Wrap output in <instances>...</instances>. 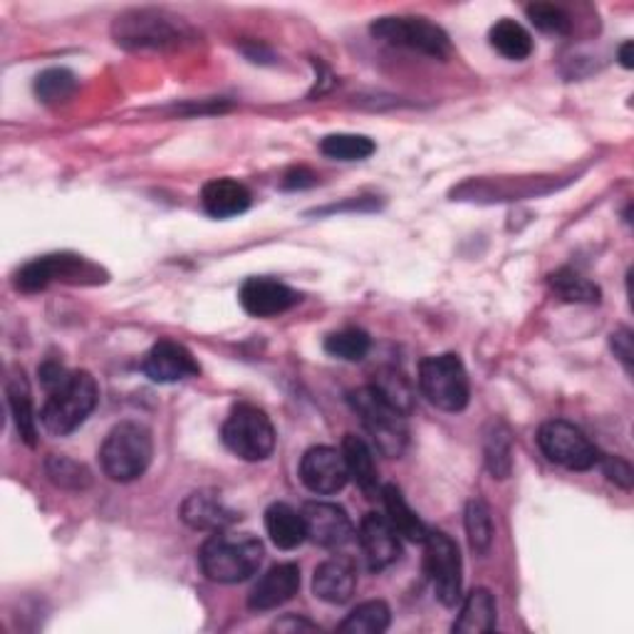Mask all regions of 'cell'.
Here are the masks:
<instances>
[{"label":"cell","mask_w":634,"mask_h":634,"mask_svg":"<svg viewBox=\"0 0 634 634\" xmlns=\"http://www.w3.org/2000/svg\"><path fill=\"white\" fill-rule=\"evenodd\" d=\"M485 467L493 473V479H509L513 471V443L509 429L503 425H493L485 434Z\"/></svg>","instance_id":"obj_32"},{"label":"cell","mask_w":634,"mask_h":634,"mask_svg":"<svg viewBox=\"0 0 634 634\" xmlns=\"http://www.w3.org/2000/svg\"><path fill=\"white\" fill-rule=\"evenodd\" d=\"M154 457L152 431L140 421H122L114 427L100 449V463L104 476L112 481L130 483L150 469Z\"/></svg>","instance_id":"obj_3"},{"label":"cell","mask_w":634,"mask_h":634,"mask_svg":"<svg viewBox=\"0 0 634 634\" xmlns=\"http://www.w3.org/2000/svg\"><path fill=\"white\" fill-rule=\"evenodd\" d=\"M142 372L156 385H174L182 379L196 377L201 367L196 357L186 350L184 345L174 340H158L142 362Z\"/></svg>","instance_id":"obj_14"},{"label":"cell","mask_w":634,"mask_h":634,"mask_svg":"<svg viewBox=\"0 0 634 634\" xmlns=\"http://www.w3.org/2000/svg\"><path fill=\"white\" fill-rule=\"evenodd\" d=\"M419 389L431 405L441 411H463L469 407L471 387L469 375L461 357L447 352L421 359L419 365Z\"/></svg>","instance_id":"obj_6"},{"label":"cell","mask_w":634,"mask_h":634,"mask_svg":"<svg viewBox=\"0 0 634 634\" xmlns=\"http://www.w3.org/2000/svg\"><path fill=\"white\" fill-rule=\"evenodd\" d=\"M250 201L253 196L248 186H243L236 178H214L201 192V204H204L206 214L214 218H234L246 214Z\"/></svg>","instance_id":"obj_20"},{"label":"cell","mask_w":634,"mask_h":634,"mask_svg":"<svg viewBox=\"0 0 634 634\" xmlns=\"http://www.w3.org/2000/svg\"><path fill=\"white\" fill-rule=\"evenodd\" d=\"M315 184H317V174H313L310 168H305V166L290 168V172L283 176V188H290V192H295V188H310Z\"/></svg>","instance_id":"obj_40"},{"label":"cell","mask_w":634,"mask_h":634,"mask_svg":"<svg viewBox=\"0 0 634 634\" xmlns=\"http://www.w3.org/2000/svg\"><path fill=\"white\" fill-rule=\"evenodd\" d=\"M489 38H491L493 50L501 52V55L509 60H525L533 52L531 33H528L521 23H515V20L511 18L499 20V23L491 28Z\"/></svg>","instance_id":"obj_27"},{"label":"cell","mask_w":634,"mask_h":634,"mask_svg":"<svg viewBox=\"0 0 634 634\" xmlns=\"http://www.w3.org/2000/svg\"><path fill=\"white\" fill-rule=\"evenodd\" d=\"M38 375H40V385L45 387V392L50 395L65 385L72 372L65 365H60L58 359H45V362L38 367Z\"/></svg>","instance_id":"obj_38"},{"label":"cell","mask_w":634,"mask_h":634,"mask_svg":"<svg viewBox=\"0 0 634 634\" xmlns=\"http://www.w3.org/2000/svg\"><path fill=\"white\" fill-rule=\"evenodd\" d=\"M425 567L443 607H457L463 587V563L459 545L447 533L429 531L425 538Z\"/></svg>","instance_id":"obj_8"},{"label":"cell","mask_w":634,"mask_h":634,"mask_svg":"<svg viewBox=\"0 0 634 634\" xmlns=\"http://www.w3.org/2000/svg\"><path fill=\"white\" fill-rule=\"evenodd\" d=\"M375 150V142L365 134H327L320 142V152L335 162H365Z\"/></svg>","instance_id":"obj_29"},{"label":"cell","mask_w":634,"mask_h":634,"mask_svg":"<svg viewBox=\"0 0 634 634\" xmlns=\"http://www.w3.org/2000/svg\"><path fill=\"white\" fill-rule=\"evenodd\" d=\"M357 587V570L352 560L347 558H330L315 570L313 593L317 600L327 605H345L350 602Z\"/></svg>","instance_id":"obj_19"},{"label":"cell","mask_w":634,"mask_h":634,"mask_svg":"<svg viewBox=\"0 0 634 634\" xmlns=\"http://www.w3.org/2000/svg\"><path fill=\"white\" fill-rule=\"evenodd\" d=\"M525 13L528 20H531L538 30H543V33L570 35V30H573V20H570L563 8L553 3H531L525 8Z\"/></svg>","instance_id":"obj_36"},{"label":"cell","mask_w":634,"mask_h":634,"mask_svg":"<svg viewBox=\"0 0 634 634\" xmlns=\"http://www.w3.org/2000/svg\"><path fill=\"white\" fill-rule=\"evenodd\" d=\"M495 617H499V607H495V597L491 590L476 587L473 593L467 595L461 605V615L453 622V632L459 634H481L495 630Z\"/></svg>","instance_id":"obj_23"},{"label":"cell","mask_w":634,"mask_h":634,"mask_svg":"<svg viewBox=\"0 0 634 634\" xmlns=\"http://www.w3.org/2000/svg\"><path fill=\"white\" fill-rule=\"evenodd\" d=\"M8 405H10V415H13L20 439H23L28 447H35L38 421H35V411H33V399H30V389H28L23 375L16 377L13 382L8 385Z\"/></svg>","instance_id":"obj_25"},{"label":"cell","mask_w":634,"mask_h":634,"mask_svg":"<svg viewBox=\"0 0 634 634\" xmlns=\"http://www.w3.org/2000/svg\"><path fill=\"white\" fill-rule=\"evenodd\" d=\"M94 276H98V268L90 266L82 256L58 253V256H42L20 268L16 276V288L23 293H38L55 280L82 283V278H94Z\"/></svg>","instance_id":"obj_11"},{"label":"cell","mask_w":634,"mask_h":634,"mask_svg":"<svg viewBox=\"0 0 634 634\" xmlns=\"http://www.w3.org/2000/svg\"><path fill=\"white\" fill-rule=\"evenodd\" d=\"M357 538H359V548H362V555L367 560V567L372 570V573L387 570L401 558L399 533L395 531L392 523H389L385 515L367 513L362 518V523H359Z\"/></svg>","instance_id":"obj_15"},{"label":"cell","mask_w":634,"mask_h":634,"mask_svg":"<svg viewBox=\"0 0 634 634\" xmlns=\"http://www.w3.org/2000/svg\"><path fill=\"white\" fill-rule=\"evenodd\" d=\"M112 38L126 50H166L192 38V30L164 10H126L114 18Z\"/></svg>","instance_id":"obj_4"},{"label":"cell","mask_w":634,"mask_h":634,"mask_svg":"<svg viewBox=\"0 0 634 634\" xmlns=\"http://www.w3.org/2000/svg\"><path fill=\"white\" fill-rule=\"evenodd\" d=\"M372 387L389 401V405L397 407L401 415H409V411L415 409V389H411L409 379L401 372L382 369V372L375 375Z\"/></svg>","instance_id":"obj_35"},{"label":"cell","mask_w":634,"mask_h":634,"mask_svg":"<svg viewBox=\"0 0 634 634\" xmlns=\"http://www.w3.org/2000/svg\"><path fill=\"white\" fill-rule=\"evenodd\" d=\"M610 347L615 357L622 362V367L627 369V375H632V367H634V342H632V330L630 327H620L610 335Z\"/></svg>","instance_id":"obj_39"},{"label":"cell","mask_w":634,"mask_h":634,"mask_svg":"<svg viewBox=\"0 0 634 634\" xmlns=\"http://www.w3.org/2000/svg\"><path fill=\"white\" fill-rule=\"evenodd\" d=\"M342 459L350 479L369 495V499H375V493L379 489V473L375 453L367 447V441L357 434H347L342 439Z\"/></svg>","instance_id":"obj_22"},{"label":"cell","mask_w":634,"mask_h":634,"mask_svg":"<svg viewBox=\"0 0 634 634\" xmlns=\"http://www.w3.org/2000/svg\"><path fill=\"white\" fill-rule=\"evenodd\" d=\"M551 288L563 298L565 303H583V305H595L600 303V288L593 283L587 280L585 276H580L577 270L573 268H560L555 273H551Z\"/></svg>","instance_id":"obj_28"},{"label":"cell","mask_w":634,"mask_h":634,"mask_svg":"<svg viewBox=\"0 0 634 634\" xmlns=\"http://www.w3.org/2000/svg\"><path fill=\"white\" fill-rule=\"evenodd\" d=\"M300 513L305 521V533H308V538L315 545L342 548L355 538L350 515H347L340 505L325 503V501H310L303 505Z\"/></svg>","instance_id":"obj_13"},{"label":"cell","mask_w":634,"mask_h":634,"mask_svg":"<svg viewBox=\"0 0 634 634\" xmlns=\"http://www.w3.org/2000/svg\"><path fill=\"white\" fill-rule=\"evenodd\" d=\"M100 401L98 379L90 372H72L70 379L55 392H50L45 407L40 411V421L52 437H68L80 429Z\"/></svg>","instance_id":"obj_5"},{"label":"cell","mask_w":634,"mask_h":634,"mask_svg":"<svg viewBox=\"0 0 634 634\" xmlns=\"http://www.w3.org/2000/svg\"><path fill=\"white\" fill-rule=\"evenodd\" d=\"M597 463H602V471H605V476L612 483H617L620 489H632L634 473H632V467L625 459L622 457H602L600 453Z\"/></svg>","instance_id":"obj_37"},{"label":"cell","mask_w":634,"mask_h":634,"mask_svg":"<svg viewBox=\"0 0 634 634\" xmlns=\"http://www.w3.org/2000/svg\"><path fill=\"white\" fill-rule=\"evenodd\" d=\"M632 48L634 45H632L630 40L620 48V62H622V68H625V70H632Z\"/></svg>","instance_id":"obj_42"},{"label":"cell","mask_w":634,"mask_h":634,"mask_svg":"<svg viewBox=\"0 0 634 634\" xmlns=\"http://www.w3.org/2000/svg\"><path fill=\"white\" fill-rule=\"evenodd\" d=\"M463 523H467L469 545L476 555H485L493 545V518L489 503L481 499H473L467 503V513H463Z\"/></svg>","instance_id":"obj_30"},{"label":"cell","mask_w":634,"mask_h":634,"mask_svg":"<svg viewBox=\"0 0 634 634\" xmlns=\"http://www.w3.org/2000/svg\"><path fill=\"white\" fill-rule=\"evenodd\" d=\"M389 622H392V612L389 605L382 600H369L357 605L350 615H347L337 632L342 634H382L389 630Z\"/></svg>","instance_id":"obj_26"},{"label":"cell","mask_w":634,"mask_h":634,"mask_svg":"<svg viewBox=\"0 0 634 634\" xmlns=\"http://www.w3.org/2000/svg\"><path fill=\"white\" fill-rule=\"evenodd\" d=\"M372 35L385 40L389 45L407 48L431 58H447L449 35L427 18L415 16H389L372 23Z\"/></svg>","instance_id":"obj_9"},{"label":"cell","mask_w":634,"mask_h":634,"mask_svg":"<svg viewBox=\"0 0 634 634\" xmlns=\"http://www.w3.org/2000/svg\"><path fill=\"white\" fill-rule=\"evenodd\" d=\"M238 300L243 310L253 317H276L280 313H288L293 305H298L300 293L273 278H248L241 285Z\"/></svg>","instance_id":"obj_16"},{"label":"cell","mask_w":634,"mask_h":634,"mask_svg":"<svg viewBox=\"0 0 634 634\" xmlns=\"http://www.w3.org/2000/svg\"><path fill=\"white\" fill-rule=\"evenodd\" d=\"M266 531L270 541L276 543L280 551H293L298 548L308 533H305L303 513L290 509L288 503H273L266 511Z\"/></svg>","instance_id":"obj_24"},{"label":"cell","mask_w":634,"mask_h":634,"mask_svg":"<svg viewBox=\"0 0 634 634\" xmlns=\"http://www.w3.org/2000/svg\"><path fill=\"white\" fill-rule=\"evenodd\" d=\"M538 447L553 463L570 471L593 469L600 459L595 443L565 419L545 421L538 431Z\"/></svg>","instance_id":"obj_10"},{"label":"cell","mask_w":634,"mask_h":634,"mask_svg":"<svg viewBox=\"0 0 634 634\" xmlns=\"http://www.w3.org/2000/svg\"><path fill=\"white\" fill-rule=\"evenodd\" d=\"M300 590V567L295 563H283L270 567L263 575L256 587L248 595V607L253 612H268L278 610L285 602H290Z\"/></svg>","instance_id":"obj_17"},{"label":"cell","mask_w":634,"mask_h":634,"mask_svg":"<svg viewBox=\"0 0 634 634\" xmlns=\"http://www.w3.org/2000/svg\"><path fill=\"white\" fill-rule=\"evenodd\" d=\"M300 481L317 495L340 493L350 481L342 451L330 447H313L305 451L300 459Z\"/></svg>","instance_id":"obj_12"},{"label":"cell","mask_w":634,"mask_h":634,"mask_svg":"<svg viewBox=\"0 0 634 634\" xmlns=\"http://www.w3.org/2000/svg\"><path fill=\"white\" fill-rule=\"evenodd\" d=\"M347 401H350L352 411L359 417V421H362L365 431L372 437V443L382 457L399 459L401 453L407 451V415H401L397 407L389 405L372 385L352 389V392L347 395Z\"/></svg>","instance_id":"obj_2"},{"label":"cell","mask_w":634,"mask_h":634,"mask_svg":"<svg viewBox=\"0 0 634 634\" xmlns=\"http://www.w3.org/2000/svg\"><path fill=\"white\" fill-rule=\"evenodd\" d=\"M221 439L243 461H266L276 449V427L263 409L236 405L224 421Z\"/></svg>","instance_id":"obj_7"},{"label":"cell","mask_w":634,"mask_h":634,"mask_svg":"<svg viewBox=\"0 0 634 634\" xmlns=\"http://www.w3.org/2000/svg\"><path fill=\"white\" fill-rule=\"evenodd\" d=\"M379 499H382L385 503V513H387L385 518L392 523V528L401 538H407V541H415V543H425V538L429 535V528L415 511L409 509L405 493H401L395 483L382 485V489H379Z\"/></svg>","instance_id":"obj_21"},{"label":"cell","mask_w":634,"mask_h":634,"mask_svg":"<svg viewBox=\"0 0 634 634\" xmlns=\"http://www.w3.org/2000/svg\"><path fill=\"white\" fill-rule=\"evenodd\" d=\"M178 513H182V521L188 528L208 533L226 531V528L241 521V515L234 509H228V505L221 501V495L211 491H196L192 495H186Z\"/></svg>","instance_id":"obj_18"},{"label":"cell","mask_w":634,"mask_h":634,"mask_svg":"<svg viewBox=\"0 0 634 634\" xmlns=\"http://www.w3.org/2000/svg\"><path fill=\"white\" fill-rule=\"evenodd\" d=\"M78 92L75 72L68 68H50L35 78V94L45 104H62Z\"/></svg>","instance_id":"obj_31"},{"label":"cell","mask_w":634,"mask_h":634,"mask_svg":"<svg viewBox=\"0 0 634 634\" xmlns=\"http://www.w3.org/2000/svg\"><path fill=\"white\" fill-rule=\"evenodd\" d=\"M273 630L276 632H300V630L315 632L317 625H313V622H308L305 617H298V615H285L283 620L276 622V625H273Z\"/></svg>","instance_id":"obj_41"},{"label":"cell","mask_w":634,"mask_h":634,"mask_svg":"<svg viewBox=\"0 0 634 634\" xmlns=\"http://www.w3.org/2000/svg\"><path fill=\"white\" fill-rule=\"evenodd\" d=\"M369 347H372L369 335L365 330H357V327L327 335L325 340V352L330 357L345 359V362H359V359H365Z\"/></svg>","instance_id":"obj_34"},{"label":"cell","mask_w":634,"mask_h":634,"mask_svg":"<svg viewBox=\"0 0 634 634\" xmlns=\"http://www.w3.org/2000/svg\"><path fill=\"white\" fill-rule=\"evenodd\" d=\"M45 473L52 483L65 491H84V489H90V483H92L90 469L75 459L62 457V453L60 457L58 453H52V457L45 461Z\"/></svg>","instance_id":"obj_33"},{"label":"cell","mask_w":634,"mask_h":634,"mask_svg":"<svg viewBox=\"0 0 634 634\" xmlns=\"http://www.w3.org/2000/svg\"><path fill=\"white\" fill-rule=\"evenodd\" d=\"M263 543L248 533L218 531L201 545L198 565L204 575L221 585H236L258 573L263 563Z\"/></svg>","instance_id":"obj_1"}]
</instances>
